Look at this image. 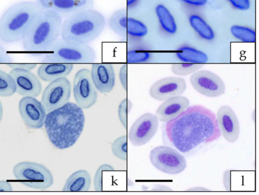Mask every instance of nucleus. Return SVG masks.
<instances>
[{"label":"nucleus","mask_w":259,"mask_h":195,"mask_svg":"<svg viewBox=\"0 0 259 195\" xmlns=\"http://www.w3.org/2000/svg\"><path fill=\"white\" fill-rule=\"evenodd\" d=\"M165 132L170 143L182 153L212 142L221 135L215 114L201 105L189 107L168 122Z\"/></svg>","instance_id":"1"},{"label":"nucleus","mask_w":259,"mask_h":195,"mask_svg":"<svg viewBox=\"0 0 259 195\" xmlns=\"http://www.w3.org/2000/svg\"><path fill=\"white\" fill-rule=\"evenodd\" d=\"M85 117L77 104L68 102L47 113L45 126L51 142L60 150L73 147L83 131Z\"/></svg>","instance_id":"2"},{"label":"nucleus","mask_w":259,"mask_h":195,"mask_svg":"<svg viewBox=\"0 0 259 195\" xmlns=\"http://www.w3.org/2000/svg\"><path fill=\"white\" fill-rule=\"evenodd\" d=\"M62 23L55 13L40 10L23 40L24 50L35 56L48 53L59 39Z\"/></svg>","instance_id":"3"},{"label":"nucleus","mask_w":259,"mask_h":195,"mask_svg":"<svg viewBox=\"0 0 259 195\" xmlns=\"http://www.w3.org/2000/svg\"><path fill=\"white\" fill-rule=\"evenodd\" d=\"M106 24L105 18L100 12L93 9L82 11L66 18L61 36L71 43L88 44L101 35Z\"/></svg>","instance_id":"4"},{"label":"nucleus","mask_w":259,"mask_h":195,"mask_svg":"<svg viewBox=\"0 0 259 195\" xmlns=\"http://www.w3.org/2000/svg\"><path fill=\"white\" fill-rule=\"evenodd\" d=\"M39 11L34 2H22L11 7L0 18V40L9 43L23 40Z\"/></svg>","instance_id":"5"},{"label":"nucleus","mask_w":259,"mask_h":195,"mask_svg":"<svg viewBox=\"0 0 259 195\" xmlns=\"http://www.w3.org/2000/svg\"><path fill=\"white\" fill-rule=\"evenodd\" d=\"M96 60L95 51L88 44L73 43L61 38L47 53L43 63L91 64Z\"/></svg>","instance_id":"6"},{"label":"nucleus","mask_w":259,"mask_h":195,"mask_svg":"<svg viewBox=\"0 0 259 195\" xmlns=\"http://www.w3.org/2000/svg\"><path fill=\"white\" fill-rule=\"evenodd\" d=\"M16 179L22 184L35 189L45 190L54 183L51 171L45 165L31 161L17 163L13 168Z\"/></svg>","instance_id":"7"},{"label":"nucleus","mask_w":259,"mask_h":195,"mask_svg":"<svg viewBox=\"0 0 259 195\" xmlns=\"http://www.w3.org/2000/svg\"><path fill=\"white\" fill-rule=\"evenodd\" d=\"M125 8L115 11L110 17L108 26L116 35L127 43L138 42L148 34L147 26L142 21L133 17Z\"/></svg>","instance_id":"8"},{"label":"nucleus","mask_w":259,"mask_h":195,"mask_svg":"<svg viewBox=\"0 0 259 195\" xmlns=\"http://www.w3.org/2000/svg\"><path fill=\"white\" fill-rule=\"evenodd\" d=\"M150 160L157 169L168 174H178L187 167L184 156L177 150L167 146H158L152 149Z\"/></svg>","instance_id":"9"},{"label":"nucleus","mask_w":259,"mask_h":195,"mask_svg":"<svg viewBox=\"0 0 259 195\" xmlns=\"http://www.w3.org/2000/svg\"><path fill=\"white\" fill-rule=\"evenodd\" d=\"M73 87L74 99L82 109H89L96 104L99 94L93 82L91 70L87 68L79 70L74 76Z\"/></svg>","instance_id":"10"},{"label":"nucleus","mask_w":259,"mask_h":195,"mask_svg":"<svg viewBox=\"0 0 259 195\" xmlns=\"http://www.w3.org/2000/svg\"><path fill=\"white\" fill-rule=\"evenodd\" d=\"M71 89V84L67 78L50 82L43 92L41 101L47 112L59 108L68 103Z\"/></svg>","instance_id":"11"},{"label":"nucleus","mask_w":259,"mask_h":195,"mask_svg":"<svg viewBox=\"0 0 259 195\" xmlns=\"http://www.w3.org/2000/svg\"><path fill=\"white\" fill-rule=\"evenodd\" d=\"M190 82L199 93L208 98H217L224 94L225 85L218 75L208 70H198L192 74Z\"/></svg>","instance_id":"12"},{"label":"nucleus","mask_w":259,"mask_h":195,"mask_svg":"<svg viewBox=\"0 0 259 195\" xmlns=\"http://www.w3.org/2000/svg\"><path fill=\"white\" fill-rule=\"evenodd\" d=\"M159 126L156 116L146 113L139 118L132 126L128 138L135 146H143L149 142L156 133Z\"/></svg>","instance_id":"13"},{"label":"nucleus","mask_w":259,"mask_h":195,"mask_svg":"<svg viewBox=\"0 0 259 195\" xmlns=\"http://www.w3.org/2000/svg\"><path fill=\"white\" fill-rule=\"evenodd\" d=\"M36 3L40 10L52 11L62 19L94 6V0H36Z\"/></svg>","instance_id":"14"},{"label":"nucleus","mask_w":259,"mask_h":195,"mask_svg":"<svg viewBox=\"0 0 259 195\" xmlns=\"http://www.w3.org/2000/svg\"><path fill=\"white\" fill-rule=\"evenodd\" d=\"M19 110L28 127L39 129L45 126L47 112L41 102L35 98L23 97L19 102Z\"/></svg>","instance_id":"15"},{"label":"nucleus","mask_w":259,"mask_h":195,"mask_svg":"<svg viewBox=\"0 0 259 195\" xmlns=\"http://www.w3.org/2000/svg\"><path fill=\"white\" fill-rule=\"evenodd\" d=\"M187 88L185 79L179 77H168L155 82L150 87V95L158 101H165L181 95Z\"/></svg>","instance_id":"16"},{"label":"nucleus","mask_w":259,"mask_h":195,"mask_svg":"<svg viewBox=\"0 0 259 195\" xmlns=\"http://www.w3.org/2000/svg\"><path fill=\"white\" fill-rule=\"evenodd\" d=\"M10 74L17 85V93L23 97L37 98L42 91V85L38 77L30 71L12 69Z\"/></svg>","instance_id":"17"},{"label":"nucleus","mask_w":259,"mask_h":195,"mask_svg":"<svg viewBox=\"0 0 259 195\" xmlns=\"http://www.w3.org/2000/svg\"><path fill=\"white\" fill-rule=\"evenodd\" d=\"M217 121L220 132L225 139L230 143L238 139L240 127L237 117L228 106H223L219 108L217 114Z\"/></svg>","instance_id":"18"},{"label":"nucleus","mask_w":259,"mask_h":195,"mask_svg":"<svg viewBox=\"0 0 259 195\" xmlns=\"http://www.w3.org/2000/svg\"><path fill=\"white\" fill-rule=\"evenodd\" d=\"M93 82L101 93H109L113 90L116 83L115 71L112 64H94L91 70Z\"/></svg>","instance_id":"19"},{"label":"nucleus","mask_w":259,"mask_h":195,"mask_svg":"<svg viewBox=\"0 0 259 195\" xmlns=\"http://www.w3.org/2000/svg\"><path fill=\"white\" fill-rule=\"evenodd\" d=\"M190 106L189 100L178 96L165 101L157 109L155 116L160 122H169L185 111Z\"/></svg>","instance_id":"20"},{"label":"nucleus","mask_w":259,"mask_h":195,"mask_svg":"<svg viewBox=\"0 0 259 195\" xmlns=\"http://www.w3.org/2000/svg\"><path fill=\"white\" fill-rule=\"evenodd\" d=\"M73 64L44 63L39 67L37 74L39 78L46 82L67 78L72 72Z\"/></svg>","instance_id":"21"},{"label":"nucleus","mask_w":259,"mask_h":195,"mask_svg":"<svg viewBox=\"0 0 259 195\" xmlns=\"http://www.w3.org/2000/svg\"><path fill=\"white\" fill-rule=\"evenodd\" d=\"M92 185L91 174L86 170H78L72 174L67 179L63 191H88Z\"/></svg>","instance_id":"22"},{"label":"nucleus","mask_w":259,"mask_h":195,"mask_svg":"<svg viewBox=\"0 0 259 195\" xmlns=\"http://www.w3.org/2000/svg\"><path fill=\"white\" fill-rule=\"evenodd\" d=\"M155 12L161 28L167 33L174 35L178 30L175 19L169 10L163 5L158 4Z\"/></svg>","instance_id":"23"},{"label":"nucleus","mask_w":259,"mask_h":195,"mask_svg":"<svg viewBox=\"0 0 259 195\" xmlns=\"http://www.w3.org/2000/svg\"><path fill=\"white\" fill-rule=\"evenodd\" d=\"M176 55L180 61L186 63L204 64L208 61V57L205 53L190 46L180 47Z\"/></svg>","instance_id":"24"},{"label":"nucleus","mask_w":259,"mask_h":195,"mask_svg":"<svg viewBox=\"0 0 259 195\" xmlns=\"http://www.w3.org/2000/svg\"><path fill=\"white\" fill-rule=\"evenodd\" d=\"M126 62L128 64H142L150 62L152 55L138 42L127 43Z\"/></svg>","instance_id":"25"},{"label":"nucleus","mask_w":259,"mask_h":195,"mask_svg":"<svg viewBox=\"0 0 259 195\" xmlns=\"http://www.w3.org/2000/svg\"><path fill=\"white\" fill-rule=\"evenodd\" d=\"M189 22L191 28L202 39L206 41H211L214 39L215 34L213 29L199 16L191 15Z\"/></svg>","instance_id":"26"},{"label":"nucleus","mask_w":259,"mask_h":195,"mask_svg":"<svg viewBox=\"0 0 259 195\" xmlns=\"http://www.w3.org/2000/svg\"><path fill=\"white\" fill-rule=\"evenodd\" d=\"M17 92L16 82L10 73L0 70V97L9 98Z\"/></svg>","instance_id":"27"},{"label":"nucleus","mask_w":259,"mask_h":195,"mask_svg":"<svg viewBox=\"0 0 259 195\" xmlns=\"http://www.w3.org/2000/svg\"><path fill=\"white\" fill-rule=\"evenodd\" d=\"M230 32L235 39L242 42H255V32L250 28L241 25H233L230 28Z\"/></svg>","instance_id":"28"},{"label":"nucleus","mask_w":259,"mask_h":195,"mask_svg":"<svg viewBox=\"0 0 259 195\" xmlns=\"http://www.w3.org/2000/svg\"><path fill=\"white\" fill-rule=\"evenodd\" d=\"M203 66V64L179 63L172 64L171 70L172 72L177 76H186L200 70Z\"/></svg>","instance_id":"29"},{"label":"nucleus","mask_w":259,"mask_h":195,"mask_svg":"<svg viewBox=\"0 0 259 195\" xmlns=\"http://www.w3.org/2000/svg\"><path fill=\"white\" fill-rule=\"evenodd\" d=\"M111 150L114 156L122 161H126L127 159V136L122 135L116 139L112 144Z\"/></svg>","instance_id":"30"},{"label":"nucleus","mask_w":259,"mask_h":195,"mask_svg":"<svg viewBox=\"0 0 259 195\" xmlns=\"http://www.w3.org/2000/svg\"><path fill=\"white\" fill-rule=\"evenodd\" d=\"M133 107V103L127 99L123 100L118 107V118L122 125L126 129L127 127L128 115L131 111Z\"/></svg>","instance_id":"31"},{"label":"nucleus","mask_w":259,"mask_h":195,"mask_svg":"<svg viewBox=\"0 0 259 195\" xmlns=\"http://www.w3.org/2000/svg\"><path fill=\"white\" fill-rule=\"evenodd\" d=\"M115 171L114 167L109 164H103L97 169L94 177V187L97 191H102L103 188V173L105 171Z\"/></svg>","instance_id":"32"},{"label":"nucleus","mask_w":259,"mask_h":195,"mask_svg":"<svg viewBox=\"0 0 259 195\" xmlns=\"http://www.w3.org/2000/svg\"><path fill=\"white\" fill-rule=\"evenodd\" d=\"M235 9L240 11H247L251 7L250 0H227Z\"/></svg>","instance_id":"33"},{"label":"nucleus","mask_w":259,"mask_h":195,"mask_svg":"<svg viewBox=\"0 0 259 195\" xmlns=\"http://www.w3.org/2000/svg\"><path fill=\"white\" fill-rule=\"evenodd\" d=\"M119 79L121 85L124 91L127 90V65L124 64L120 69Z\"/></svg>","instance_id":"34"},{"label":"nucleus","mask_w":259,"mask_h":195,"mask_svg":"<svg viewBox=\"0 0 259 195\" xmlns=\"http://www.w3.org/2000/svg\"><path fill=\"white\" fill-rule=\"evenodd\" d=\"M143 0H126L125 9L127 13L132 15L140 7Z\"/></svg>","instance_id":"35"},{"label":"nucleus","mask_w":259,"mask_h":195,"mask_svg":"<svg viewBox=\"0 0 259 195\" xmlns=\"http://www.w3.org/2000/svg\"><path fill=\"white\" fill-rule=\"evenodd\" d=\"M9 68L12 69H19L22 70H26L31 71L32 70L35 69L37 66V64H16V63H11L7 65Z\"/></svg>","instance_id":"36"},{"label":"nucleus","mask_w":259,"mask_h":195,"mask_svg":"<svg viewBox=\"0 0 259 195\" xmlns=\"http://www.w3.org/2000/svg\"><path fill=\"white\" fill-rule=\"evenodd\" d=\"M182 3L193 7H202L208 3V0H180Z\"/></svg>","instance_id":"37"},{"label":"nucleus","mask_w":259,"mask_h":195,"mask_svg":"<svg viewBox=\"0 0 259 195\" xmlns=\"http://www.w3.org/2000/svg\"><path fill=\"white\" fill-rule=\"evenodd\" d=\"M231 170H226L223 175V184L227 191H230L231 189Z\"/></svg>","instance_id":"38"},{"label":"nucleus","mask_w":259,"mask_h":195,"mask_svg":"<svg viewBox=\"0 0 259 195\" xmlns=\"http://www.w3.org/2000/svg\"><path fill=\"white\" fill-rule=\"evenodd\" d=\"M0 63H6L7 65L13 63L11 57L1 45H0Z\"/></svg>","instance_id":"39"},{"label":"nucleus","mask_w":259,"mask_h":195,"mask_svg":"<svg viewBox=\"0 0 259 195\" xmlns=\"http://www.w3.org/2000/svg\"><path fill=\"white\" fill-rule=\"evenodd\" d=\"M13 191L12 184L5 180H0V191L10 192Z\"/></svg>","instance_id":"40"},{"label":"nucleus","mask_w":259,"mask_h":195,"mask_svg":"<svg viewBox=\"0 0 259 195\" xmlns=\"http://www.w3.org/2000/svg\"><path fill=\"white\" fill-rule=\"evenodd\" d=\"M151 191H171L172 189L168 186L161 185V184H155L153 187V188Z\"/></svg>","instance_id":"41"},{"label":"nucleus","mask_w":259,"mask_h":195,"mask_svg":"<svg viewBox=\"0 0 259 195\" xmlns=\"http://www.w3.org/2000/svg\"><path fill=\"white\" fill-rule=\"evenodd\" d=\"M187 191H210V190L205 187L196 186L190 188L186 190Z\"/></svg>","instance_id":"42"}]
</instances>
